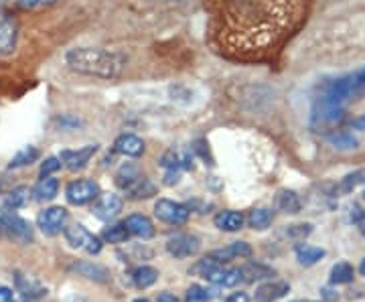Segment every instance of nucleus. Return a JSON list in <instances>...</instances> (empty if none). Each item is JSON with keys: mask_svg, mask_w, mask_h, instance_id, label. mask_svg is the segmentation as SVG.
Returning a JSON list of instances; mask_svg holds the SVG:
<instances>
[{"mask_svg": "<svg viewBox=\"0 0 365 302\" xmlns=\"http://www.w3.org/2000/svg\"><path fill=\"white\" fill-rule=\"evenodd\" d=\"M313 0H205L207 37L237 63H272L300 31Z\"/></svg>", "mask_w": 365, "mask_h": 302, "instance_id": "nucleus-1", "label": "nucleus"}, {"mask_svg": "<svg viewBox=\"0 0 365 302\" xmlns=\"http://www.w3.org/2000/svg\"><path fill=\"white\" fill-rule=\"evenodd\" d=\"M66 63L71 71L98 79H116L126 67V57L118 51L100 47H73L66 53Z\"/></svg>", "mask_w": 365, "mask_h": 302, "instance_id": "nucleus-2", "label": "nucleus"}, {"mask_svg": "<svg viewBox=\"0 0 365 302\" xmlns=\"http://www.w3.org/2000/svg\"><path fill=\"white\" fill-rule=\"evenodd\" d=\"M193 272H195L197 276L205 278L211 284L225 286V288H232V286L240 284L244 280L242 268H223V264L213 260L211 256L199 260L195 268H193Z\"/></svg>", "mask_w": 365, "mask_h": 302, "instance_id": "nucleus-3", "label": "nucleus"}, {"mask_svg": "<svg viewBox=\"0 0 365 302\" xmlns=\"http://www.w3.org/2000/svg\"><path fill=\"white\" fill-rule=\"evenodd\" d=\"M345 116V105L335 104L331 100H327L325 95H319L314 100L313 114H311V124L313 128H329V126H335L339 124L341 120Z\"/></svg>", "mask_w": 365, "mask_h": 302, "instance_id": "nucleus-4", "label": "nucleus"}, {"mask_svg": "<svg viewBox=\"0 0 365 302\" xmlns=\"http://www.w3.org/2000/svg\"><path fill=\"white\" fill-rule=\"evenodd\" d=\"M0 231L19 244H29L33 239V229L29 222L11 209H0Z\"/></svg>", "mask_w": 365, "mask_h": 302, "instance_id": "nucleus-5", "label": "nucleus"}, {"mask_svg": "<svg viewBox=\"0 0 365 302\" xmlns=\"http://www.w3.org/2000/svg\"><path fill=\"white\" fill-rule=\"evenodd\" d=\"M66 239L67 244L76 250H86L88 254H98L102 250V241L79 224L66 227Z\"/></svg>", "mask_w": 365, "mask_h": 302, "instance_id": "nucleus-6", "label": "nucleus"}, {"mask_svg": "<svg viewBox=\"0 0 365 302\" xmlns=\"http://www.w3.org/2000/svg\"><path fill=\"white\" fill-rule=\"evenodd\" d=\"M155 215L165 224L182 225L189 219V207L170 199H158L155 205Z\"/></svg>", "mask_w": 365, "mask_h": 302, "instance_id": "nucleus-7", "label": "nucleus"}, {"mask_svg": "<svg viewBox=\"0 0 365 302\" xmlns=\"http://www.w3.org/2000/svg\"><path fill=\"white\" fill-rule=\"evenodd\" d=\"M66 197L71 205H88L93 199L100 197V187L93 181H73V183L67 184Z\"/></svg>", "mask_w": 365, "mask_h": 302, "instance_id": "nucleus-8", "label": "nucleus"}, {"mask_svg": "<svg viewBox=\"0 0 365 302\" xmlns=\"http://www.w3.org/2000/svg\"><path fill=\"white\" fill-rule=\"evenodd\" d=\"M199 248H201L199 237L191 236V234H177V236L169 237V241H167V251L170 256H175L177 260L195 256Z\"/></svg>", "mask_w": 365, "mask_h": 302, "instance_id": "nucleus-9", "label": "nucleus"}, {"mask_svg": "<svg viewBox=\"0 0 365 302\" xmlns=\"http://www.w3.org/2000/svg\"><path fill=\"white\" fill-rule=\"evenodd\" d=\"M66 222L67 209H63V207H49V209L41 211L39 217H37V225L47 236H57L66 227Z\"/></svg>", "mask_w": 365, "mask_h": 302, "instance_id": "nucleus-10", "label": "nucleus"}, {"mask_svg": "<svg viewBox=\"0 0 365 302\" xmlns=\"http://www.w3.org/2000/svg\"><path fill=\"white\" fill-rule=\"evenodd\" d=\"M122 211V199L116 193H104L96 199L93 203V215L102 222H110L114 219L118 213Z\"/></svg>", "mask_w": 365, "mask_h": 302, "instance_id": "nucleus-11", "label": "nucleus"}, {"mask_svg": "<svg viewBox=\"0 0 365 302\" xmlns=\"http://www.w3.org/2000/svg\"><path fill=\"white\" fill-rule=\"evenodd\" d=\"M98 152V146L90 145V146H83V148H79V150H63L59 158H61V162L66 165L69 171H81L88 162L91 160V157Z\"/></svg>", "mask_w": 365, "mask_h": 302, "instance_id": "nucleus-12", "label": "nucleus"}, {"mask_svg": "<svg viewBox=\"0 0 365 302\" xmlns=\"http://www.w3.org/2000/svg\"><path fill=\"white\" fill-rule=\"evenodd\" d=\"M114 150L118 155H124V157L138 158L144 155V142L143 138H138L136 134H122L118 136L116 142H114Z\"/></svg>", "mask_w": 365, "mask_h": 302, "instance_id": "nucleus-13", "label": "nucleus"}, {"mask_svg": "<svg viewBox=\"0 0 365 302\" xmlns=\"http://www.w3.org/2000/svg\"><path fill=\"white\" fill-rule=\"evenodd\" d=\"M16 47V25L13 19L0 14V55H11Z\"/></svg>", "mask_w": 365, "mask_h": 302, "instance_id": "nucleus-14", "label": "nucleus"}, {"mask_svg": "<svg viewBox=\"0 0 365 302\" xmlns=\"http://www.w3.org/2000/svg\"><path fill=\"white\" fill-rule=\"evenodd\" d=\"M290 292V284L288 282H266L260 288L256 290V302H276L284 298Z\"/></svg>", "mask_w": 365, "mask_h": 302, "instance_id": "nucleus-15", "label": "nucleus"}, {"mask_svg": "<svg viewBox=\"0 0 365 302\" xmlns=\"http://www.w3.org/2000/svg\"><path fill=\"white\" fill-rule=\"evenodd\" d=\"M252 256V248L246 241H234L232 246L223 248V250L211 251V258L217 260V262H232L235 258H250Z\"/></svg>", "mask_w": 365, "mask_h": 302, "instance_id": "nucleus-16", "label": "nucleus"}, {"mask_svg": "<svg viewBox=\"0 0 365 302\" xmlns=\"http://www.w3.org/2000/svg\"><path fill=\"white\" fill-rule=\"evenodd\" d=\"M124 224H126L132 236L140 237V239H150L155 236V225L146 215H130V217H126Z\"/></svg>", "mask_w": 365, "mask_h": 302, "instance_id": "nucleus-17", "label": "nucleus"}, {"mask_svg": "<svg viewBox=\"0 0 365 302\" xmlns=\"http://www.w3.org/2000/svg\"><path fill=\"white\" fill-rule=\"evenodd\" d=\"M213 224H215V227H220L222 231H237L244 225V215L237 213V211H222V213L215 215Z\"/></svg>", "mask_w": 365, "mask_h": 302, "instance_id": "nucleus-18", "label": "nucleus"}, {"mask_svg": "<svg viewBox=\"0 0 365 302\" xmlns=\"http://www.w3.org/2000/svg\"><path fill=\"white\" fill-rule=\"evenodd\" d=\"M57 191H59V181L53 177H43L39 183L35 184L33 195L37 201H51L57 195Z\"/></svg>", "mask_w": 365, "mask_h": 302, "instance_id": "nucleus-19", "label": "nucleus"}, {"mask_svg": "<svg viewBox=\"0 0 365 302\" xmlns=\"http://www.w3.org/2000/svg\"><path fill=\"white\" fill-rule=\"evenodd\" d=\"M140 177H143L140 171H138L134 165L126 162V165H122V167H120V171L116 172V184L122 189V191H126V189H130L132 184L136 183Z\"/></svg>", "mask_w": 365, "mask_h": 302, "instance_id": "nucleus-20", "label": "nucleus"}, {"mask_svg": "<svg viewBox=\"0 0 365 302\" xmlns=\"http://www.w3.org/2000/svg\"><path fill=\"white\" fill-rule=\"evenodd\" d=\"M276 207L280 211H284V213H299L300 211V199L299 195L294 193V191H280L278 195H276Z\"/></svg>", "mask_w": 365, "mask_h": 302, "instance_id": "nucleus-21", "label": "nucleus"}, {"mask_svg": "<svg viewBox=\"0 0 365 302\" xmlns=\"http://www.w3.org/2000/svg\"><path fill=\"white\" fill-rule=\"evenodd\" d=\"M297 258L302 266H313L321 258H325V250L323 248H314V246H307V244H300L297 246Z\"/></svg>", "mask_w": 365, "mask_h": 302, "instance_id": "nucleus-22", "label": "nucleus"}, {"mask_svg": "<svg viewBox=\"0 0 365 302\" xmlns=\"http://www.w3.org/2000/svg\"><path fill=\"white\" fill-rule=\"evenodd\" d=\"M155 191H157V187L150 183L146 177H140L136 183L132 184L130 189H126V195L138 201V199H148L150 195H155Z\"/></svg>", "mask_w": 365, "mask_h": 302, "instance_id": "nucleus-23", "label": "nucleus"}, {"mask_svg": "<svg viewBox=\"0 0 365 302\" xmlns=\"http://www.w3.org/2000/svg\"><path fill=\"white\" fill-rule=\"evenodd\" d=\"M71 270H76L81 276L90 278V280H98V282H106V280H108V272H106L102 266H96V264L79 262L76 264Z\"/></svg>", "mask_w": 365, "mask_h": 302, "instance_id": "nucleus-24", "label": "nucleus"}, {"mask_svg": "<svg viewBox=\"0 0 365 302\" xmlns=\"http://www.w3.org/2000/svg\"><path fill=\"white\" fill-rule=\"evenodd\" d=\"M274 272L270 268L262 266V264L250 262L246 266H242V276L246 282H256V280H264V278H270Z\"/></svg>", "mask_w": 365, "mask_h": 302, "instance_id": "nucleus-25", "label": "nucleus"}, {"mask_svg": "<svg viewBox=\"0 0 365 302\" xmlns=\"http://www.w3.org/2000/svg\"><path fill=\"white\" fill-rule=\"evenodd\" d=\"M158 272L155 268H150V266H140L138 270H134V274H132V280H134V284L138 286V288H148V286H153L155 282H157Z\"/></svg>", "mask_w": 365, "mask_h": 302, "instance_id": "nucleus-26", "label": "nucleus"}, {"mask_svg": "<svg viewBox=\"0 0 365 302\" xmlns=\"http://www.w3.org/2000/svg\"><path fill=\"white\" fill-rule=\"evenodd\" d=\"M16 284H19V288H21V292H23V296H25L26 301H35V298H41V296L47 292L45 288H41L37 282L23 278V274H19V276H16Z\"/></svg>", "mask_w": 365, "mask_h": 302, "instance_id": "nucleus-27", "label": "nucleus"}, {"mask_svg": "<svg viewBox=\"0 0 365 302\" xmlns=\"http://www.w3.org/2000/svg\"><path fill=\"white\" fill-rule=\"evenodd\" d=\"M37 158H39V150L33 148V146H25L23 150H19V152L14 155L13 160L9 162V167H11V169H21V167H26V165L35 162Z\"/></svg>", "mask_w": 365, "mask_h": 302, "instance_id": "nucleus-28", "label": "nucleus"}, {"mask_svg": "<svg viewBox=\"0 0 365 302\" xmlns=\"http://www.w3.org/2000/svg\"><path fill=\"white\" fill-rule=\"evenodd\" d=\"M353 266L347 262H339L331 270V284H349L353 280Z\"/></svg>", "mask_w": 365, "mask_h": 302, "instance_id": "nucleus-29", "label": "nucleus"}, {"mask_svg": "<svg viewBox=\"0 0 365 302\" xmlns=\"http://www.w3.org/2000/svg\"><path fill=\"white\" fill-rule=\"evenodd\" d=\"M270 224H272V211H268V209L250 211L248 225L252 227V229H258V231H262V229L270 227Z\"/></svg>", "mask_w": 365, "mask_h": 302, "instance_id": "nucleus-30", "label": "nucleus"}, {"mask_svg": "<svg viewBox=\"0 0 365 302\" xmlns=\"http://www.w3.org/2000/svg\"><path fill=\"white\" fill-rule=\"evenodd\" d=\"M130 236V231H128V227L126 224H116V225H110V227H106L104 234V241L108 244H122V241H126Z\"/></svg>", "mask_w": 365, "mask_h": 302, "instance_id": "nucleus-31", "label": "nucleus"}, {"mask_svg": "<svg viewBox=\"0 0 365 302\" xmlns=\"http://www.w3.org/2000/svg\"><path fill=\"white\" fill-rule=\"evenodd\" d=\"M329 142L339 150H351L357 146V138L349 132H333L329 134Z\"/></svg>", "mask_w": 365, "mask_h": 302, "instance_id": "nucleus-32", "label": "nucleus"}, {"mask_svg": "<svg viewBox=\"0 0 365 302\" xmlns=\"http://www.w3.org/2000/svg\"><path fill=\"white\" fill-rule=\"evenodd\" d=\"M365 183V171H355V172H349L343 181L339 183V191L341 193H351L355 191L359 184Z\"/></svg>", "mask_w": 365, "mask_h": 302, "instance_id": "nucleus-33", "label": "nucleus"}, {"mask_svg": "<svg viewBox=\"0 0 365 302\" xmlns=\"http://www.w3.org/2000/svg\"><path fill=\"white\" fill-rule=\"evenodd\" d=\"M29 195H31V191H29L26 187H16V189L11 191V195H9V199H6V205H9V207H13V209H19V207L26 205Z\"/></svg>", "mask_w": 365, "mask_h": 302, "instance_id": "nucleus-34", "label": "nucleus"}, {"mask_svg": "<svg viewBox=\"0 0 365 302\" xmlns=\"http://www.w3.org/2000/svg\"><path fill=\"white\" fill-rule=\"evenodd\" d=\"M185 302H209L207 290L199 284H193L191 288L187 290V296H185Z\"/></svg>", "mask_w": 365, "mask_h": 302, "instance_id": "nucleus-35", "label": "nucleus"}, {"mask_svg": "<svg viewBox=\"0 0 365 302\" xmlns=\"http://www.w3.org/2000/svg\"><path fill=\"white\" fill-rule=\"evenodd\" d=\"M313 231V225L309 224H300V225H288L287 236L292 237V239H304Z\"/></svg>", "mask_w": 365, "mask_h": 302, "instance_id": "nucleus-36", "label": "nucleus"}, {"mask_svg": "<svg viewBox=\"0 0 365 302\" xmlns=\"http://www.w3.org/2000/svg\"><path fill=\"white\" fill-rule=\"evenodd\" d=\"M61 165H63V162H61V158H55V157L47 158V160L41 165V175H43V177H49L51 172L59 171V169H61Z\"/></svg>", "mask_w": 365, "mask_h": 302, "instance_id": "nucleus-37", "label": "nucleus"}, {"mask_svg": "<svg viewBox=\"0 0 365 302\" xmlns=\"http://www.w3.org/2000/svg\"><path fill=\"white\" fill-rule=\"evenodd\" d=\"M19 6L23 9H35V6H47V4H55L57 0H16Z\"/></svg>", "mask_w": 365, "mask_h": 302, "instance_id": "nucleus-38", "label": "nucleus"}, {"mask_svg": "<svg viewBox=\"0 0 365 302\" xmlns=\"http://www.w3.org/2000/svg\"><path fill=\"white\" fill-rule=\"evenodd\" d=\"M349 219L353 224H364L365 219V211L361 205H351V211H349Z\"/></svg>", "mask_w": 365, "mask_h": 302, "instance_id": "nucleus-39", "label": "nucleus"}, {"mask_svg": "<svg viewBox=\"0 0 365 302\" xmlns=\"http://www.w3.org/2000/svg\"><path fill=\"white\" fill-rule=\"evenodd\" d=\"M57 122H59V126H61V128H78L79 124H81V122H79V118H73V116H59V118H57Z\"/></svg>", "mask_w": 365, "mask_h": 302, "instance_id": "nucleus-40", "label": "nucleus"}, {"mask_svg": "<svg viewBox=\"0 0 365 302\" xmlns=\"http://www.w3.org/2000/svg\"><path fill=\"white\" fill-rule=\"evenodd\" d=\"M179 179H181V172L179 171H167V175H165V183L167 184H177Z\"/></svg>", "mask_w": 365, "mask_h": 302, "instance_id": "nucleus-41", "label": "nucleus"}, {"mask_svg": "<svg viewBox=\"0 0 365 302\" xmlns=\"http://www.w3.org/2000/svg\"><path fill=\"white\" fill-rule=\"evenodd\" d=\"M0 302H14L13 290L6 286H0Z\"/></svg>", "mask_w": 365, "mask_h": 302, "instance_id": "nucleus-42", "label": "nucleus"}, {"mask_svg": "<svg viewBox=\"0 0 365 302\" xmlns=\"http://www.w3.org/2000/svg\"><path fill=\"white\" fill-rule=\"evenodd\" d=\"M225 302H250V296L248 294H244V292H235V294H232Z\"/></svg>", "mask_w": 365, "mask_h": 302, "instance_id": "nucleus-43", "label": "nucleus"}, {"mask_svg": "<svg viewBox=\"0 0 365 302\" xmlns=\"http://www.w3.org/2000/svg\"><path fill=\"white\" fill-rule=\"evenodd\" d=\"M158 302H179V298L170 292H160L158 294Z\"/></svg>", "mask_w": 365, "mask_h": 302, "instance_id": "nucleus-44", "label": "nucleus"}, {"mask_svg": "<svg viewBox=\"0 0 365 302\" xmlns=\"http://www.w3.org/2000/svg\"><path fill=\"white\" fill-rule=\"evenodd\" d=\"M323 296H325L327 301H335V298H337V294H331V290L329 288L323 290Z\"/></svg>", "mask_w": 365, "mask_h": 302, "instance_id": "nucleus-45", "label": "nucleus"}, {"mask_svg": "<svg viewBox=\"0 0 365 302\" xmlns=\"http://www.w3.org/2000/svg\"><path fill=\"white\" fill-rule=\"evenodd\" d=\"M359 272H361V276H365V260L361 262V266H359Z\"/></svg>", "mask_w": 365, "mask_h": 302, "instance_id": "nucleus-46", "label": "nucleus"}, {"mask_svg": "<svg viewBox=\"0 0 365 302\" xmlns=\"http://www.w3.org/2000/svg\"><path fill=\"white\" fill-rule=\"evenodd\" d=\"M134 302H148V301H146V298H136Z\"/></svg>", "mask_w": 365, "mask_h": 302, "instance_id": "nucleus-47", "label": "nucleus"}, {"mask_svg": "<svg viewBox=\"0 0 365 302\" xmlns=\"http://www.w3.org/2000/svg\"><path fill=\"white\" fill-rule=\"evenodd\" d=\"M297 302H314V301H297Z\"/></svg>", "mask_w": 365, "mask_h": 302, "instance_id": "nucleus-48", "label": "nucleus"}, {"mask_svg": "<svg viewBox=\"0 0 365 302\" xmlns=\"http://www.w3.org/2000/svg\"><path fill=\"white\" fill-rule=\"evenodd\" d=\"M364 199H365V191H364Z\"/></svg>", "mask_w": 365, "mask_h": 302, "instance_id": "nucleus-49", "label": "nucleus"}]
</instances>
